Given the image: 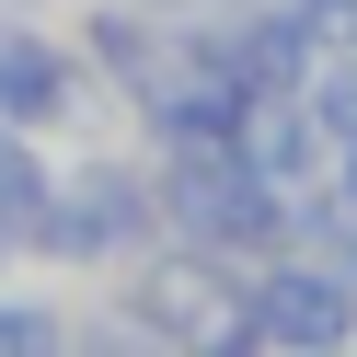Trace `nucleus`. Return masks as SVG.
I'll return each mask as SVG.
<instances>
[{
	"instance_id": "nucleus-1",
	"label": "nucleus",
	"mask_w": 357,
	"mask_h": 357,
	"mask_svg": "<svg viewBox=\"0 0 357 357\" xmlns=\"http://www.w3.org/2000/svg\"><path fill=\"white\" fill-rule=\"evenodd\" d=\"M104 311L127 323V346H185V357H231V323H242V265L208 254V242H139L116 277H93Z\"/></svg>"
},
{
	"instance_id": "nucleus-2",
	"label": "nucleus",
	"mask_w": 357,
	"mask_h": 357,
	"mask_svg": "<svg viewBox=\"0 0 357 357\" xmlns=\"http://www.w3.org/2000/svg\"><path fill=\"white\" fill-rule=\"evenodd\" d=\"M150 185H162V231L173 242H208V254H231V265H254V254L288 242V185L254 173L231 139H162L150 150Z\"/></svg>"
},
{
	"instance_id": "nucleus-3",
	"label": "nucleus",
	"mask_w": 357,
	"mask_h": 357,
	"mask_svg": "<svg viewBox=\"0 0 357 357\" xmlns=\"http://www.w3.org/2000/svg\"><path fill=\"white\" fill-rule=\"evenodd\" d=\"M139 242H162V185H150V150H70L58 162V208H47V242L35 265H70V277H116Z\"/></svg>"
},
{
	"instance_id": "nucleus-4",
	"label": "nucleus",
	"mask_w": 357,
	"mask_h": 357,
	"mask_svg": "<svg viewBox=\"0 0 357 357\" xmlns=\"http://www.w3.org/2000/svg\"><path fill=\"white\" fill-rule=\"evenodd\" d=\"M357 346V288L311 254H254L242 265V323H231V357H334Z\"/></svg>"
},
{
	"instance_id": "nucleus-5",
	"label": "nucleus",
	"mask_w": 357,
	"mask_h": 357,
	"mask_svg": "<svg viewBox=\"0 0 357 357\" xmlns=\"http://www.w3.org/2000/svg\"><path fill=\"white\" fill-rule=\"evenodd\" d=\"M81 104H104L93 70H81V35H47L35 12H12L0 24V127L58 139V127H81Z\"/></svg>"
},
{
	"instance_id": "nucleus-6",
	"label": "nucleus",
	"mask_w": 357,
	"mask_h": 357,
	"mask_svg": "<svg viewBox=\"0 0 357 357\" xmlns=\"http://www.w3.org/2000/svg\"><path fill=\"white\" fill-rule=\"evenodd\" d=\"M231 150L254 173H277V185H311V173L334 162V139H323V116L300 104V81H254L242 116H231Z\"/></svg>"
},
{
	"instance_id": "nucleus-7",
	"label": "nucleus",
	"mask_w": 357,
	"mask_h": 357,
	"mask_svg": "<svg viewBox=\"0 0 357 357\" xmlns=\"http://www.w3.org/2000/svg\"><path fill=\"white\" fill-rule=\"evenodd\" d=\"M47 208H58V162L35 127H0V254H35L47 242Z\"/></svg>"
},
{
	"instance_id": "nucleus-8",
	"label": "nucleus",
	"mask_w": 357,
	"mask_h": 357,
	"mask_svg": "<svg viewBox=\"0 0 357 357\" xmlns=\"http://www.w3.org/2000/svg\"><path fill=\"white\" fill-rule=\"evenodd\" d=\"M70 323H81V311L58 300L47 277H35V288H0V357H35V346H70Z\"/></svg>"
},
{
	"instance_id": "nucleus-9",
	"label": "nucleus",
	"mask_w": 357,
	"mask_h": 357,
	"mask_svg": "<svg viewBox=\"0 0 357 357\" xmlns=\"http://www.w3.org/2000/svg\"><path fill=\"white\" fill-rule=\"evenodd\" d=\"M300 104H311V116H323V139L346 150V139H357V47H323V58H311V81H300Z\"/></svg>"
},
{
	"instance_id": "nucleus-10",
	"label": "nucleus",
	"mask_w": 357,
	"mask_h": 357,
	"mask_svg": "<svg viewBox=\"0 0 357 357\" xmlns=\"http://www.w3.org/2000/svg\"><path fill=\"white\" fill-rule=\"evenodd\" d=\"M288 12H300L323 47H357V0H288Z\"/></svg>"
},
{
	"instance_id": "nucleus-11",
	"label": "nucleus",
	"mask_w": 357,
	"mask_h": 357,
	"mask_svg": "<svg viewBox=\"0 0 357 357\" xmlns=\"http://www.w3.org/2000/svg\"><path fill=\"white\" fill-rule=\"evenodd\" d=\"M323 185H334V196H346V208H357V139H346V150H334V162H323Z\"/></svg>"
},
{
	"instance_id": "nucleus-12",
	"label": "nucleus",
	"mask_w": 357,
	"mask_h": 357,
	"mask_svg": "<svg viewBox=\"0 0 357 357\" xmlns=\"http://www.w3.org/2000/svg\"><path fill=\"white\" fill-rule=\"evenodd\" d=\"M0 12H24V0H0Z\"/></svg>"
}]
</instances>
